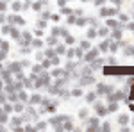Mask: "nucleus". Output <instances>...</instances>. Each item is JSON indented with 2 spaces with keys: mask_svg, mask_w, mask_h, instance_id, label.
Masks as SVG:
<instances>
[{
  "mask_svg": "<svg viewBox=\"0 0 134 132\" xmlns=\"http://www.w3.org/2000/svg\"><path fill=\"white\" fill-rule=\"evenodd\" d=\"M129 105H131V107H132V109H134V96H132V98H131V102H129Z\"/></svg>",
  "mask_w": 134,
  "mask_h": 132,
  "instance_id": "f257e3e1",
  "label": "nucleus"
}]
</instances>
